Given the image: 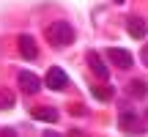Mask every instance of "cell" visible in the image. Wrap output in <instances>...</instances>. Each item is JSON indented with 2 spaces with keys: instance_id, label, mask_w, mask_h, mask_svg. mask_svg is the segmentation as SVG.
<instances>
[{
  "instance_id": "obj_5",
  "label": "cell",
  "mask_w": 148,
  "mask_h": 137,
  "mask_svg": "<svg viewBox=\"0 0 148 137\" xmlns=\"http://www.w3.org/2000/svg\"><path fill=\"white\" fill-rule=\"evenodd\" d=\"M88 66H90V71H93L99 79H104V82H107V77H110V68H107V63L101 60V55L96 52V49H88Z\"/></svg>"
},
{
  "instance_id": "obj_8",
  "label": "cell",
  "mask_w": 148,
  "mask_h": 137,
  "mask_svg": "<svg viewBox=\"0 0 148 137\" xmlns=\"http://www.w3.org/2000/svg\"><path fill=\"white\" fill-rule=\"evenodd\" d=\"M126 30H129V36L132 38H145V33H148V25H145V19L143 16H126Z\"/></svg>"
},
{
  "instance_id": "obj_13",
  "label": "cell",
  "mask_w": 148,
  "mask_h": 137,
  "mask_svg": "<svg viewBox=\"0 0 148 137\" xmlns=\"http://www.w3.org/2000/svg\"><path fill=\"white\" fill-rule=\"evenodd\" d=\"M0 137H16V129H0Z\"/></svg>"
},
{
  "instance_id": "obj_12",
  "label": "cell",
  "mask_w": 148,
  "mask_h": 137,
  "mask_svg": "<svg viewBox=\"0 0 148 137\" xmlns=\"http://www.w3.org/2000/svg\"><path fill=\"white\" fill-rule=\"evenodd\" d=\"M11 107H14V93L0 88V110H11Z\"/></svg>"
},
{
  "instance_id": "obj_17",
  "label": "cell",
  "mask_w": 148,
  "mask_h": 137,
  "mask_svg": "<svg viewBox=\"0 0 148 137\" xmlns=\"http://www.w3.org/2000/svg\"><path fill=\"white\" fill-rule=\"evenodd\" d=\"M112 3H123V0H112Z\"/></svg>"
},
{
  "instance_id": "obj_7",
  "label": "cell",
  "mask_w": 148,
  "mask_h": 137,
  "mask_svg": "<svg viewBox=\"0 0 148 137\" xmlns=\"http://www.w3.org/2000/svg\"><path fill=\"white\" fill-rule=\"evenodd\" d=\"M19 52L25 60H36L38 58V47H36V38L27 36V33H22L19 36Z\"/></svg>"
},
{
  "instance_id": "obj_9",
  "label": "cell",
  "mask_w": 148,
  "mask_h": 137,
  "mask_svg": "<svg viewBox=\"0 0 148 137\" xmlns=\"http://www.w3.org/2000/svg\"><path fill=\"white\" fill-rule=\"evenodd\" d=\"M30 115L36 118V121H47V123H55L60 118V112L55 110V107H33Z\"/></svg>"
},
{
  "instance_id": "obj_15",
  "label": "cell",
  "mask_w": 148,
  "mask_h": 137,
  "mask_svg": "<svg viewBox=\"0 0 148 137\" xmlns=\"http://www.w3.org/2000/svg\"><path fill=\"white\" fill-rule=\"evenodd\" d=\"M69 137H85V134L79 132V129H71V134H69Z\"/></svg>"
},
{
  "instance_id": "obj_6",
  "label": "cell",
  "mask_w": 148,
  "mask_h": 137,
  "mask_svg": "<svg viewBox=\"0 0 148 137\" xmlns=\"http://www.w3.org/2000/svg\"><path fill=\"white\" fill-rule=\"evenodd\" d=\"M107 60H112L118 68H132V52H126V49H121V47H110L107 49Z\"/></svg>"
},
{
  "instance_id": "obj_4",
  "label": "cell",
  "mask_w": 148,
  "mask_h": 137,
  "mask_svg": "<svg viewBox=\"0 0 148 137\" xmlns=\"http://www.w3.org/2000/svg\"><path fill=\"white\" fill-rule=\"evenodd\" d=\"M16 79H19V88H22V93H27V96L38 93V88H41V82H44V79H38V74H33V71H25V68H22V71L16 74Z\"/></svg>"
},
{
  "instance_id": "obj_3",
  "label": "cell",
  "mask_w": 148,
  "mask_h": 137,
  "mask_svg": "<svg viewBox=\"0 0 148 137\" xmlns=\"http://www.w3.org/2000/svg\"><path fill=\"white\" fill-rule=\"evenodd\" d=\"M118 123H121V129L126 134H143L145 132V126L140 123V118L134 115V110H123L121 118H118Z\"/></svg>"
},
{
  "instance_id": "obj_11",
  "label": "cell",
  "mask_w": 148,
  "mask_h": 137,
  "mask_svg": "<svg viewBox=\"0 0 148 137\" xmlns=\"http://www.w3.org/2000/svg\"><path fill=\"white\" fill-rule=\"evenodd\" d=\"M129 93H132L134 99H143V96H148V85L143 82V79H134V82L129 85Z\"/></svg>"
},
{
  "instance_id": "obj_16",
  "label": "cell",
  "mask_w": 148,
  "mask_h": 137,
  "mask_svg": "<svg viewBox=\"0 0 148 137\" xmlns=\"http://www.w3.org/2000/svg\"><path fill=\"white\" fill-rule=\"evenodd\" d=\"M143 63L148 66V47H143Z\"/></svg>"
},
{
  "instance_id": "obj_1",
  "label": "cell",
  "mask_w": 148,
  "mask_h": 137,
  "mask_svg": "<svg viewBox=\"0 0 148 137\" xmlns=\"http://www.w3.org/2000/svg\"><path fill=\"white\" fill-rule=\"evenodd\" d=\"M44 36L49 38V44L52 47H69L74 44V38H77V33H74V27L69 22H52V25H47V30H44Z\"/></svg>"
},
{
  "instance_id": "obj_10",
  "label": "cell",
  "mask_w": 148,
  "mask_h": 137,
  "mask_svg": "<svg viewBox=\"0 0 148 137\" xmlns=\"http://www.w3.org/2000/svg\"><path fill=\"white\" fill-rule=\"evenodd\" d=\"M90 93H93L99 101H107V99H112V96H115V88H112V85H93V88H90Z\"/></svg>"
},
{
  "instance_id": "obj_14",
  "label": "cell",
  "mask_w": 148,
  "mask_h": 137,
  "mask_svg": "<svg viewBox=\"0 0 148 137\" xmlns=\"http://www.w3.org/2000/svg\"><path fill=\"white\" fill-rule=\"evenodd\" d=\"M44 137H60L58 132H52V129H47V132H44Z\"/></svg>"
},
{
  "instance_id": "obj_2",
  "label": "cell",
  "mask_w": 148,
  "mask_h": 137,
  "mask_svg": "<svg viewBox=\"0 0 148 137\" xmlns=\"http://www.w3.org/2000/svg\"><path fill=\"white\" fill-rule=\"evenodd\" d=\"M44 85H47L49 90H66L69 88V74H66L63 68L52 66L47 74H44Z\"/></svg>"
}]
</instances>
